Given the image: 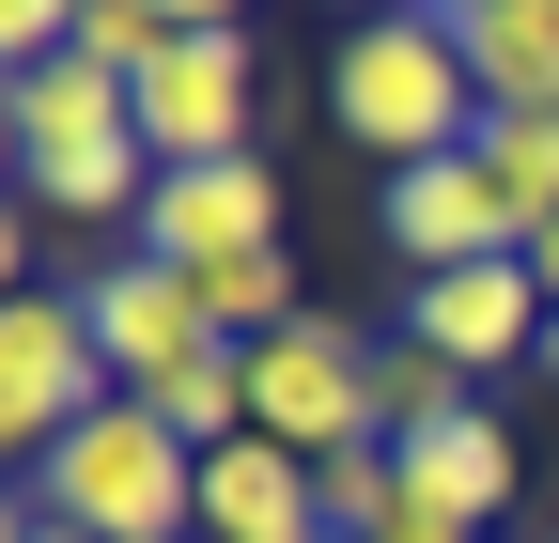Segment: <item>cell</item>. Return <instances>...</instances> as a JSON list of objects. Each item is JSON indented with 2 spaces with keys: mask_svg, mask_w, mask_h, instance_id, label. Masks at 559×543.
Masks as SVG:
<instances>
[{
  "mask_svg": "<svg viewBox=\"0 0 559 543\" xmlns=\"http://www.w3.org/2000/svg\"><path fill=\"white\" fill-rule=\"evenodd\" d=\"M326 109H342V141L389 156V171L466 156L481 124H498V109H481V62H466L451 16H358V32H342V62H326Z\"/></svg>",
  "mask_w": 559,
  "mask_h": 543,
  "instance_id": "1",
  "label": "cell"
},
{
  "mask_svg": "<svg viewBox=\"0 0 559 543\" xmlns=\"http://www.w3.org/2000/svg\"><path fill=\"white\" fill-rule=\"evenodd\" d=\"M16 512L79 528V543H202V450L156 420V403H94V420L32 466Z\"/></svg>",
  "mask_w": 559,
  "mask_h": 543,
  "instance_id": "2",
  "label": "cell"
},
{
  "mask_svg": "<svg viewBox=\"0 0 559 543\" xmlns=\"http://www.w3.org/2000/svg\"><path fill=\"white\" fill-rule=\"evenodd\" d=\"M249 435H264V450H296V466L389 450V420H373V326L296 311L280 342H249Z\"/></svg>",
  "mask_w": 559,
  "mask_h": 543,
  "instance_id": "3",
  "label": "cell"
},
{
  "mask_svg": "<svg viewBox=\"0 0 559 543\" xmlns=\"http://www.w3.org/2000/svg\"><path fill=\"white\" fill-rule=\"evenodd\" d=\"M94 403H124L109 358H94V311H79V295H16V311H0V450L47 466Z\"/></svg>",
  "mask_w": 559,
  "mask_h": 543,
  "instance_id": "4",
  "label": "cell"
},
{
  "mask_svg": "<svg viewBox=\"0 0 559 543\" xmlns=\"http://www.w3.org/2000/svg\"><path fill=\"white\" fill-rule=\"evenodd\" d=\"M79 311H94V358H109V388H124V403H156V388H171V373H202V358H234L218 326H202V295L171 280L156 249H109L94 280H79Z\"/></svg>",
  "mask_w": 559,
  "mask_h": 543,
  "instance_id": "5",
  "label": "cell"
},
{
  "mask_svg": "<svg viewBox=\"0 0 559 543\" xmlns=\"http://www.w3.org/2000/svg\"><path fill=\"white\" fill-rule=\"evenodd\" d=\"M389 249H404V280H466V264H528V218L481 171V141H466V156L389 171Z\"/></svg>",
  "mask_w": 559,
  "mask_h": 543,
  "instance_id": "6",
  "label": "cell"
},
{
  "mask_svg": "<svg viewBox=\"0 0 559 543\" xmlns=\"http://www.w3.org/2000/svg\"><path fill=\"white\" fill-rule=\"evenodd\" d=\"M140 156H156V171L249 156V32H234V16H202L156 79H140Z\"/></svg>",
  "mask_w": 559,
  "mask_h": 543,
  "instance_id": "7",
  "label": "cell"
},
{
  "mask_svg": "<svg viewBox=\"0 0 559 543\" xmlns=\"http://www.w3.org/2000/svg\"><path fill=\"white\" fill-rule=\"evenodd\" d=\"M140 249H156L171 280H202V264H234V249H280V171H264V156L156 171V218H140Z\"/></svg>",
  "mask_w": 559,
  "mask_h": 543,
  "instance_id": "8",
  "label": "cell"
},
{
  "mask_svg": "<svg viewBox=\"0 0 559 543\" xmlns=\"http://www.w3.org/2000/svg\"><path fill=\"white\" fill-rule=\"evenodd\" d=\"M0 141H16V171H47V156H109V141H140V79H109L94 47H62V62H32V79L0 94Z\"/></svg>",
  "mask_w": 559,
  "mask_h": 543,
  "instance_id": "9",
  "label": "cell"
},
{
  "mask_svg": "<svg viewBox=\"0 0 559 543\" xmlns=\"http://www.w3.org/2000/svg\"><path fill=\"white\" fill-rule=\"evenodd\" d=\"M404 342H436L451 373L544 358V280H528V264H466V280H404Z\"/></svg>",
  "mask_w": 559,
  "mask_h": 543,
  "instance_id": "10",
  "label": "cell"
},
{
  "mask_svg": "<svg viewBox=\"0 0 559 543\" xmlns=\"http://www.w3.org/2000/svg\"><path fill=\"white\" fill-rule=\"evenodd\" d=\"M389 466H404V512H419V528H498V512H513V435L481 420V403L389 435Z\"/></svg>",
  "mask_w": 559,
  "mask_h": 543,
  "instance_id": "11",
  "label": "cell"
},
{
  "mask_svg": "<svg viewBox=\"0 0 559 543\" xmlns=\"http://www.w3.org/2000/svg\"><path fill=\"white\" fill-rule=\"evenodd\" d=\"M202 543H326L311 466H296V450H264V435L202 450Z\"/></svg>",
  "mask_w": 559,
  "mask_h": 543,
  "instance_id": "12",
  "label": "cell"
},
{
  "mask_svg": "<svg viewBox=\"0 0 559 543\" xmlns=\"http://www.w3.org/2000/svg\"><path fill=\"white\" fill-rule=\"evenodd\" d=\"M481 62V109H559V0H451Z\"/></svg>",
  "mask_w": 559,
  "mask_h": 543,
  "instance_id": "13",
  "label": "cell"
},
{
  "mask_svg": "<svg viewBox=\"0 0 559 543\" xmlns=\"http://www.w3.org/2000/svg\"><path fill=\"white\" fill-rule=\"evenodd\" d=\"M16 218H156V156L140 141H109V156H47V171H16Z\"/></svg>",
  "mask_w": 559,
  "mask_h": 543,
  "instance_id": "14",
  "label": "cell"
},
{
  "mask_svg": "<svg viewBox=\"0 0 559 543\" xmlns=\"http://www.w3.org/2000/svg\"><path fill=\"white\" fill-rule=\"evenodd\" d=\"M187 32H202L187 0H79V47L109 62V79H156V62H171Z\"/></svg>",
  "mask_w": 559,
  "mask_h": 543,
  "instance_id": "15",
  "label": "cell"
},
{
  "mask_svg": "<svg viewBox=\"0 0 559 543\" xmlns=\"http://www.w3.org/2000/svg\"><path fill=\"white\" fill-rule=\"evenodd\" d=\"M451 403H466V373H451L436 342H404V326H373V420L419 435V420H451Z\"/></svg>",
  "mask_w": 559,
  "mask_h": 543,
  "instance_id": "16",
  "label": "cell"
},
{
  "mask_svg": "<svg viewBox=\"0 0 559 543\" xmlns=\"http://www.w3.org/2000/svg\"><path fill=\"white\" fill-rule=\"evenodd\" d=\"M481 171H498L513 218L544 233V218H559V109H498V124H481Z\"/></svg>",
  "mask_w": 559,
  "mask_h": 543,
  "instance_id": "17",
  "label": "cell"
},
{
  "mask_svg": "<svg viewBox=\"0 0 559 543\" xmlns=\"http://www.w3.org/2000/svg\"><path fill=\"white\" fill-rule=\"evenodd\" d=\"M528 280H544V311H559V218H544V233H528Z\"/></svg>",
  "mask_w": 559,
  "mask_h": 543,
  "instance_id": "18",
  "label": "cell"
},
{
  "mask_svg": "<svg viewBox=\"0 0 559 543\" xmlns=\"http://www.w3.org/2000/svg\"><path fill=\"white\" fill-rule=\"evenodd\" d=\"M389 543H481V528H419V512H404V528H389Z\"/></svg>",
  "mask_w": 559,
  "mask_h": 543,
  "instance_id": "19",
  "label": "cell"
},
{
  "mask_svg": "<svg viewBox=\"0 0 559 543\" xmlns=\"http://www.w3.org/2000/svg\"><path fill=\"white\" fill-rule=\"evenodd\" d=\"M16 543H79V528H47V512H16Z\"/></svg>",
  "mask_w": 559,
  "mask_h": 543,
  "instance_id": "20",
  "label": "cell"
},
{
  "mask_svg": "<svg viewBox=\"0 0 559 543\" xmlns=\"http://www.w3.org/2000/svg\"><path fill=\"white\" fill-rule=\"evenodd\" d=\"M544 388H559V311H544Z\"/></svg>",
  "mask_w": 559,
  "mask_h": 543,
  "instance_id": "21",
  "label": "cell"
},
{
  "mask_svg": "<svg viewBox=\"0 0 559 543\" xmlns=\"http://www.w3.org/2000/svg\"><path fill=\"white\" fill-rule=\"evenodd\" d=\"M544 543H559V528H544Z\"/></svg>",
  "mask_w": 559,
  "mask_h": 543,
  "instance_id": "22",
  "label": "cell"
}]
</instances>
